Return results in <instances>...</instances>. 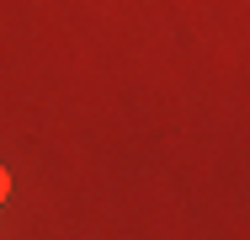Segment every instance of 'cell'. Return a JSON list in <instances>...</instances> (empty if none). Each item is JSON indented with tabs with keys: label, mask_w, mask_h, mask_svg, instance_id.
<instances>
[{
	"label": "cell",
	"mask_w": 250,
	"mask_h": 240,
	"mask_svg": "<svg viewBox=\"0 0 250 240\" xmlns=\"http://www.w3.org/2000/svg\"><path fill=\"white\" fill-rule=\"evenodd\" d=\"M5 197H11V171L0 166V203H5Z\"/></svg>",
	"instance_id": "1"
}]
</instances>
